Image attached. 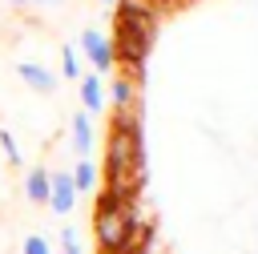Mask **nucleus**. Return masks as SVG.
I'll use <instances>...</instances> for the list:
<instances>
[{"mask_svg":"<svg viewBox=\"0 0 258 254\" xmlns=\"http://www.w3.org/2000/svg\"><path fill=\"white\" fill-rule=\"evenodd\" d=\"M24 198L32 206H48V169L44 165H32L24 173Z\"/></svg>","mask_w":258,"mask_h":254,"instance_id":"nucleus-10","label":"nucleus"},{"mask_svg":"<svg viewBox=\"0 0 258 254\" xmlns=\"http://www.w3.org/2000/svg\"><path fill=\"white\" fill-rule=\"evenodd\" d=\"M60 254H85V250H81V234H77L73 226L60 230Z\"/></svg>","mask_w":258,"mask_h":254,"instance_id":"nucleus-14","label":"nucleus"},{"mask_svg":"<svg viewBox=\"0 0 258 254\" xmlns=\"http://www.w3.org/2000/svg\"><path fill=\"white\" fill-rule=\"evenodd\" d=\"M117 28H113V60L125 77H133L141 85V73H145V60H149V48H153V36H157V8L145 4V0H117Z\"/></svg>","mask_w":258,"mask_h":254,"instance_id":"nucleus-2","label":"nucleus"},{"mask_svg":"<svg viewBox=\"0 0 258 254\" xmlns=\"http://www.w3.org/2000/svg\"><path fill=\"white\" fill-rule=\"evenodd\" d=\"M60 77L81 81V60H77V48L73 44H60Z\"/></svg>","mask_w":258,"mask_h":254,"instance_id":"nucleus-12","label":"nucleus"},{"mask_svg":"<svg viewBox=\"0 0 258 254\" xmlns=\"http://www.w3.org/2000/svg\"><path fill=\"white\" fill-rule=\"evenodd\" d=\"M93 145H97L93 117H89L85 109H77V113H73V149H77V157H89V153H93Z\"/></svg>","mask_w":258,"mask_h":254,"instance_id":"nucleus-8","label":"nucleus"},{"mask_svg":"<svg viewBox=\"0 0 258 254\" xmlns=\"http://www.w3.org/2000/svg\"><path fill=\"white\" fill-rule=\"evenodd\" d=\"M0 149H4V157H8L12 165H20V145H16V137H12L8 129H0Z\"/></svg>","mask_w":258,"mask_h":254,"instance_id":"nucleus-15","label":"nucleus"},{"mask_svg":"<svg viewBox=\"0 0 258 254\" xmlns=\"http://www.w3.org/2000/svg\"><path fill=\"white\" fill-rule=\"evenodd\" d=\"M16 77H20L32 93H40V97H52V93H56V77H52L40 60H16Z\"/></svg>","mask_w":258,"mask_h":254,"instance_id":"nucleus-6","label":"nucleus"},{"mask_svg":"<svg viewBox=\"0 0 258 254\" xmlns=\"http://www.w3.org/2000/svg\"><path fill=\"white\" fill-rule=\"evenodd\" d=\"M145 185V141H141V109H117L105 145V189L113 198H137Z\"/></svg>","mask_w":258,"mask_h":254,"instance_id":"nucleus-1","label":"nucleus"},{"mask_svg":"<svg viewBox=\"0 0 258 254\" xmlns=\"http://www.w3.org/2000/svg\"><path fill=\"white\" fill-rule=\"evenodd\" d=\"M44 4H60V0H44Z\"/></svg>","mask_w":258,"mask_h":254,"instance_id":"nucleus-18","label":"nucleus"},{"mask_svg":"<svg viewBox=\"0 0 258 254\" xmlns=\"http://www.w3.org/2000/svg\"><path fill=\"white\" fill-rule=\"evenodd\" d=\"M16 8H44V0H12Z\"/></svg>","mask_w":258,"mask_h":254,"instance_id":"nucleus-17","label":"nucleus"},{"mask_svg":"<svg viewBox=\"0 0 258 254\" xmlns=\"http://www.w3.org/2000/svg\"><path fill=\"white\" fill-rule=\"evenodd\" d=\"M77 185H73V177H69V169H52L48 173V210L52 214H73V206H77Z\"/></svg>","mask_w":258,"mask_h":254,"instance_id":"nucleus-5","label":"nucleus"},{"mask_svg":"<svg viewBox=\"0 0 258 254\" xmlns=\"http://www.w3.org/2000/svg\"><path fill=\"white\" fill-rule=\"evenodd\" d=\"M69 177H73L77 194H93V189H97V165H93L89 157H77V165L69 169Z\"/></svg>","mask_w":258,"mask_h":254,"instance_id":"nucleus-11","label":"nucleus"},{"mask_svg":"<svg viewBox=\"0 0 258 254\" xmlns=\"http://www.w3.org/2000/svg\"><path fill=\"white\" fill-rule=\"evenodd\" d=\"M105 101H113V113L117 109H133L137 105V81L125 77V73H117L113 77V93H105Z\"/></svg>","mask_w":258,"mask_h":254,"instance_id":"nucleus-9","label":"nucleus"},{"mask_svg":"<svg viewBox=\"0 0 258 254\" xmlns=\"http://www.w3.org/2000/svg\"><path fill=\"white\" fill-rule=\"evenodd\" d=\"M81 52L89 56L93 73H101V77L117 69V60H113V40H109L101 28H85V32H81Z\"/></svg>","mask_w":258,"mask_h":254,"instance_id":"nucleus-4","label":"nucleus"},{"mask_svg":"<svg viewBox=\"0 0 258 254\" xmlns=\"http://www.w3.org/2000/svg\"><path fill=\"white\" fill-rule=\"evenodd\" d=\"M81 109L89 117H97L105 109V81H101V73H81Z\"/></svg>","mask_w":258,"mask_h":254,"instance_id":"nucleus-7","label":"nucleus"},{"mask_svg":"<svg viewBox=\"0 0 258 254\" xmlns=\"http://www.w3.org/2000/svg\"><path fill=\"white\" fill-rule=\"evenodd\" d=\"M145 4H153V8H173V4H189V0H145Z\"/></svg>","mask_w":258,"mask_h":254,"instance_id":"nucleus-16","label":"nucleus"},{"mask_svg":"<svg viewBox=\"0 0 258 254\" xmlns=\"http://www.w3.org/2000/svg\"><path fill=\"white\" fill-rule=\"evenodd\" d=\"M93 238L101 254H129L141 250V218H137V198H113L101 189L93 206Z\"/></svg>","mask_w":258,"mask_h":254,"instance_id":"nucleus-3","label":"nucleus"},{"mask_svg":"<svg viewBox=\"0 0 258 254\" xmlns=\"http://www.w3.org/2000/svg\"><path fill=\"white\" fill-rule=\"evenodd\" d=\"M101 4H117V0H101Z\"/></svg>","mask_w":258,"mask_h":254,"instance_id":"nucleus-19","label":"nucleus"},{"mask_svg":"<svg viewBox=\"0 0 258 254\" xmlns=\"http://www.w3.org/2000/svg\"><path fill=\"white\" fill-rule=\"evenodd\" d=\"M20 254H52V246H48L44 234H28V238L20 242Z\"/></svg>","mask_w":258,"mask_h":254,"instance_id":"nucleus-13","label":"nucleus"}]
</instances>
